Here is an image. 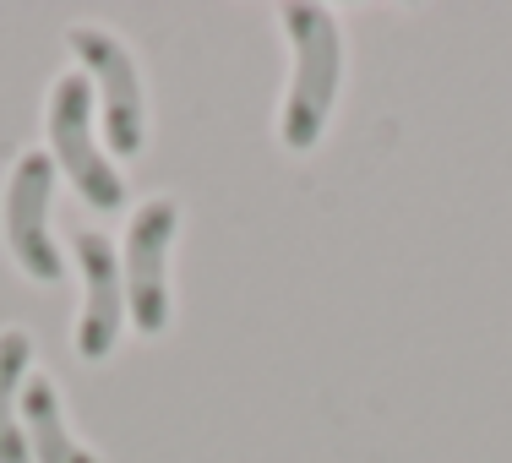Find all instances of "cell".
Segmentation results:
<instances>
[{
    "mask_svg": "<svg viewBox=\"0 0 512 463\" xmlns=\"http://www.w3.org/2000/svg\"><path fill=\"white\" fill-rule=\"evenodd\" d=\"M284 33L295 44V82H289L284 99V148L306 153L333 115L338 77H344V44H338V28L322 6H284Z\"/></svg>",
    "mask_w": 512,
    "mask_h": 463,
    "instance_id": "6da1fadb",
    "label": "cell"
},
{
    "mask_svg": "<svg viewBox=\"0 0 512 463\" xmlns=\"http://www.w3.org/2000/svg\"><path fill=\"white\" fill-rule=\"evenodd\" d=\"M50 148H55V164L71 175V186L82 191V202H93L99 213H115L126 186H120L115 164L93 142V88L82 71L60 77L50 93Z\"/></svg>",
    "mask_w": 512,
    "mask_h": 463,
    "instance_id": "7a4b0ae2",
    "label": "cell"
},
{
    "mask_svg": "<svg viewBox=\"0 0 512 463\" xmlns=\"http://www.w3.org/2000/svg\"><path fill=\"white\" fill-rule=\"evenodd\" d=\"M50 191H55V158L28 153L17 164L6 186V240L11 257L22 262V273L39 284H60L66 262H60L55 240H50Z\"/></svg>",
    "mask_w": 512,
    "mask_h": 463,
    "instance_id": "3957f363",
    "label": "cell"
},
{
    "mask_svg": "<svg viewBox=\"0 0 512 463\" xmlns=\"http://www.w3.org/2000/svg\"><path fill=\"white\" fill-rule=\"evenodd\" d=\"M175 202L169 197H153L131 218V235H126V306H131V322L137 333H164L169 327V278H164V262H169V240H175Z\"/></svg>",
    "mask_w": 512,
    "mask_h": 463,
    "instance_id": "277c9868",
    "label": "cell"
},
{
    "mask_svg": "<svg viewBox=\"0 0 512 463\" xmlns=\"http://www.w3.org/2000/svg\"><path fill=\"white\" fill-rule=\"evenodd\" d=\"M66 44L82 55V66L93 71V82H99V93H104L109 148H115L120 158H131L142 148V88H137V66H131V55L99 28H71Z\"/></svg>",
    "mask_w": 512,
    "mask_h": 463,
    "instance_id": "5b68a950",
    "label": "cell"
},
{
    "mask_svg": "<svg viewBox=\"0 0 512 463\" xmlns=\"http://www.w3.org/2000/svg\"><path fill=\"white\" fill-rule=\"evenodd\" d=\"M77 262H82V284H88V300H82L77 316V355L82 360H104L120 338V322H126V284H120V262L115 246L104 235H77Z\"/></svg>",
    "mask_w": 512,
    "mask_h": 463,
    "instance_id": "8992f818",
    "label": "cell"
},
{
    "mask_svg": "<svg viewBox=\"0 0 512 463\" xmlns=\"http://www.w3.org/2000/svg\"><path fill=\"white\" fill-rule=\"evenodd\" d=\"M17 420H22V436H28V458L33 463H99L82 442H71L66 420H60V398L44 376L28 371L22 382V404H17Z\"/></svg>",
    "mask_w": 512,
    "mask_h": 463,
    "instance_id": "52a82bcc",
    "label": "cell"
},
{
    "mask_svg": "<svg viewBox=\"0 0 512 463\" xmlns=\"http://www.w3.org/2000/svg\"><path fill=\"white\" fill-rule=\"evenodd\" d=\"M28 333L22 327H6L0 333V463H33L28 458V436L17 425V393L28 382Z\"/></svg>",
    "mask_w": 512,
    "mask_h": 463,
    "instance_id": "ba28073f",
    "label": "cell"
}]
</instances>
